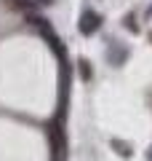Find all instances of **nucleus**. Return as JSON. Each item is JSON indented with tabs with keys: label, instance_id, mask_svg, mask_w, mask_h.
<instances>
[{
	"label": "nucleus",
	"instance_id": "2",
	"mask_svg": "<svg viewBox=\"0 0 152 161\" xmlns=\"http://www.w3.org/2000/svg\"><path fill=\"white\" fill-rule=\"evenodd\" d=\"M6 11H19V14H29L35 8V0H3Z\"/></svg>",
	"mask_w": 152,
	"mask_h": 161
},
{
	"label": "nucleus",
	"instance_id": "6",
	"mask_svg": "<svg viewBox=\"0 0 152 161\" xmlns=\"http://www.w3.org/2000/svg\"><path fill=\"white\" fill-rule=\"evenodd\" d=\"M147 161H152V148H149V153H147Z\"/></svg>",
	"mask_w": 152,
	"mask_h": 161
},
{
	"label": "nucleus",
	"instance_id": "3",
	"mask_svg": "<svg viewBox=\"0 0 152 161\" xmlns=\"http://www.w3.org/2000/svg\"><path fill=\"white\" fill-rule=\"evenodd\" d=\"M109 148H112L115 153L120 156V158H131V156H134V148H131V145L125 142V140H118V137H112V140H109Z\"/></svg>",
	"mask_w": 152,
	"mask_h": 161
},
{
	"label": "nucleus",
	"instance_id": "1",
	"mask_svg": "<svg viewBox=\"0 0 152 161\" xmlns=\"http://www.w3.org/2000/svg\"><path fill=\"white\" fill-rule=\"evenodd\" d=\"M101 14H96L94 8H83L80 11V19H78V30H80V35H85V38H94L96 32L101 30Z\"/></svg>",
	"mask_w": 152,
	"mask_h": 161
},
{
	"label": "nucleus",
	"instance_id": "7",
	"mask_svg": "<svg viewBox=\"0 0 152 161\" xmlns=\"http://www.w3.org/2000/svg\"><path fill=\"white\" fill-rule=\"evenodd\" d=\"M147 38H149V43H152V30H149V32H147Z\"/></svg>",
	"mask_w": 152,
	"mask_h": 161
},
{
	"label": "nucleus",
	"instance_id": "4",
	"mask_svg": "<svg viewBox=\"0 0 152 161\" xmlns=\"http://www.w3.org/2000/svg\"><path fill=\"white\" fill-rule=\"evenodd\" d=\"M78 73H80V80H85V83H91V78H94V73H91V62L85 57L78 59Z\"/></svg>",
	"mask_w": 152,
	"mask_h": 161
},
{
	"label": "nucleus",
	"instance_id": "5",
	"mask_svg": "<svg viewBox=\"0 0 152 161\" xmlns=\"http://www.w3.org/2000/svg\"><path fill=\"white\" fill-rule=\"evenodd\" d=\"M125 27H128V30H131L134 35H139V30H141V27L136 24V14H134V11H131L128 16H125Z\"/></svg>",
	"mask_w": 152,
	"mask_h": 161
}]
</instances>
